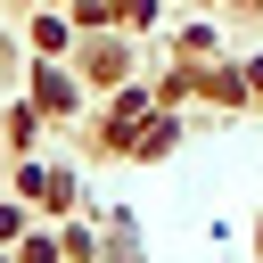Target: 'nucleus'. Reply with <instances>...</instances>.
<instances>
[{"mask_svg": "<svg viewBox=\"0 0 263 263\" xmlns=\"http://www.w3.org/2000/svg\"><path fill=\"white\" fill-rule=\"evenodd\" d=\"M41 107H74V82L66 74H41Z\"/></svg>", "mask_w": 263, "mask_h": 263, "instance_id": "1", "label": "nucleus"}]
</instances>
